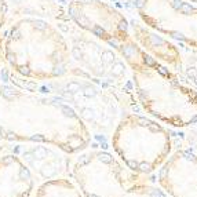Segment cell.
Wrapping results in <instances>:
<instances>
[{"label": "cell", "instance_id": "cell-7", "mask_svg": "<svg viewBox=\"0 0 197 197\" xmlns=\"http://www.w3.org/2000/svg\"><path fill=\"white\" fill-rule=\"evenodd\" d=\"M134 15L178 45L197 50V6L185 0H134Z\"/></svg>", "mask_w": 197, "mask_h": 197}, {"label": "cell", "instance_id": "cell-15", "mask_svg": "<svg viewBox=\"0 0 197 197\" xmlns=\"http://www.w3.org/2000/svg\"><path fill=\"white\" fill-rule=\"evenodd\" d=\"M185 2H189V3H192V4H196V6H197V0H185Z\"/></svg>", "mask_w": 197, "mask_h": 197}, {"label": "cell", "instance_id": "cell-2", "mask_svg": "<svg viewBox=\"0 0 197 197\" xmlns=\"http://www.w3.org/2000/svg\"><path fill=\"white\" fill-rule=\"evenodd\" d=\"M121 59L131 73L136 101L148 116L174 128L197 124V90L138 44Z\"/></svg>", "mask_w": 197, "mask_h": 197}, {"label": "cell", "instance_id": "cell-13", "mask_svg": "<svg viewBox=\"0 0 197 197\" xmlns=\"http://www.w3.org/2000/svg\"><path fill=\"white\" fill-rule=\"evenodd\" d=\"M182 55L181 74L182 77L197 90V50L179 45Z\"/></svg>", "mask_w": 197, "mask_h": 197}, {"label": "cell", "instance_id": "cell-8", "mask_svg": "<svg viewBox=\"0 0 197 197\" xmlns=\"http://www.w3.org/2000/svg\"><path fill=\"white\" fill-rule=\"evenodd\" d=\"M155 181L168 197H197V152L185 146L174 149Z\"/></svg>", "mask_w": 197, "mask_h": 197}, {"label": "cell", "instance_id": "cell-5", "mask_svg": "<svg viewBox=\"0 0 197 197\" xmlns=\"http://www.w3.org/2000/svg\"><path fill=\"white\" fill-rule=\"evenodd\" d=\"M139 177L114 153L102 149H86L72 165V178L83 197H121Z\"/></svg>", "mask_w": 197, "mask_h": 197}, {"label": "cell", "instance_id": "cell-10", "mask_svg": "<svg viewBox=\"0 0 197 197\" xmlns=\"http://www.w3.org/2000/svg\"><path fill=\"white\" fill-rule=\"evenodd\" d=\"M35 179L18 156L0 155V197H32Z\"/></svg>", "mask_w": 197, "mask_h": 197}, {"label": "cell", "instance_id": "cell-3", "mask_svg": "<svg viewBox=\"0 0 197 197\" xmlns=\"http://www.w3.org/2000/svg\"><path fill=\"white\" fill-rule=\"evenodd\" d=\"M4 61L20 76L47 81L64 77L70 68V48L62 32L39 17H22L8 28Z\"/></svg>", "mask_w": 197, "mask_h": 197}, {"label": "cell", "instance_id": "cell-12", "mask_svg": "<svg viewBox=\"0 0 197 197\" xmlns=\"http://www.w3.org/2000/svg\"><path fill=\"white\" fill-rule=\"evenodd\" d=\"M121 197H168L157 182L148 181L146 177H139L126 189Z\"/></svg>", "mask_w": 197, "mask_h": 197}, {"label": "cell", "instance_id": "cell-4", "mask_svg": "<svg viewBox=\"0 0 197 197\" xmlns=\"http://www.w3.org/2000/svg\"><path fill=\"white\" fill-rule=\"evenodd\" d=\"M110 146L131 172L141 177L156 172L174 150L165 124L141 113H126L116 124Z\"/></svg>", "mask_w": 197, "mask_h": 197}, {"label": "cell", "instance_id": "cell-14", "mask_svg": "<svg viewBox=\"0 0 197 197\" xmlns=\"http://www.w3.org/2000/svg\"><path fill=\"white\" fill-rule=\"evenodd\" d=\"M7 14H8V4L7 0H0V30L3 29L7 21Z\"/></svg>", "mask_w": 197, "mask_h": 197}, {"label": "cell", "instance_id": "cell-9", "mask_svg": "<svg viewBox=\"0 0 197 197\" xmlns=\"http://www.w3.org/2000/svg\"><path fill=\"white\" fill-rule=\"evenodd\" d=\"M130 28L135 42L138 43L150 57L156 58L158 62H161L167 68L174 70L175 73L181 74L182 55L181 48L175 42L168 39L167 36L157 30L149 28L142 22L138 17L130 18Z\"/></svg>", "mask_w": 197, "mask_h": 197}, {"label": "cell", "instance_id": "cell-11", "mask_svg": "<svg viewBox=\"0 0 197 197\" xmlns=\"http://www.w3.org/2000/svg\"><path fill=\"white\" fill-rule=\"evenodd\" d=\"M33 197H83V194L73 181L68 178H57L37 186Z\"/></svg>", "mask_w": 197, "mask_h": 197}, {"label": "cell", "instance_id": "cell-1", "mask_svg": "<svg viewBox=\"0 0 197 197\" xmlns=\"http://www.w3.org/2000/svg\"><path fill=\"white\" fill-rule=\"evenodd\" d=\"M91 138L87 124L68 102L0 84V141L40 143L79 155L90 148Z\"/></svg>", "mask_w": 197, "mask_h": 197}, {"label": "cell", "instance_id": "cell-6", "mask_svg": "<svg viewBox=\"0 0 197 197\" xmlns=\"http://www.w3.org/2000/svg\"><path fill=\"white\" fill-rule=\"evenodd\" d=\"M68 15L80 29L110 47L117 55L135 42L130 18L106 0H70Z\"/></svg>", "mask_w": 197, "mask_h": 197}]
</instances>
